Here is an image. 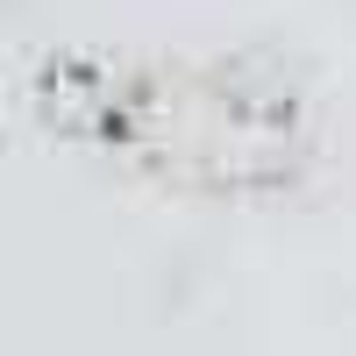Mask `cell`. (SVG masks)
<instances>
[{
    "label": "cell",
    "instance_id": "1",
    "mask_svg": "<svg viewBox=\"0 0 356 356\" xmlns=\"http://www.w3.org/2000/svg\"><path fill=\"white\" fill-rule=\"evenodd\" d=\"M43 129L79 150L122 157L129 171L200 200L292 193L321 157L300 79L257 57H114L50 50L29 79Z\"/></svg>",
    "mask_w": 356,
    "mask_h": 356
}]
</instances>
